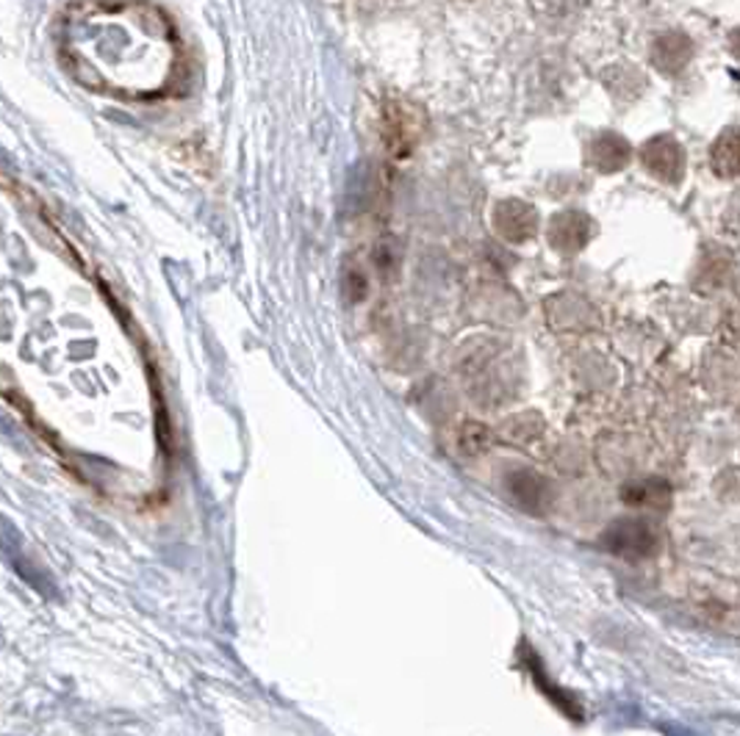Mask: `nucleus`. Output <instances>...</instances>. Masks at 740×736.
Returning a JSON list of instances; mask_svg holds the SVG:
<instances>
[{"label":"nucleus","mask_w":740,"mask_h":736,"mask_svg":"<svg viewBox=\"0 0 740 736\" xmlns=\"http://www.w3.org/2000/svg\"><path fill=\"white\" fill-rule=\"evenodd\" d=\"M661 532L646 518H619L599 534V545L608 554L626 562H644L661 554Z\"/></svg>","instance_id":"f257e3e1"},{"label":"nucleus","mask_w":740,"mask_h":736,"mask_svg":"<svg viewBox=\"0 0 740 736\" xmlns=\"http://www.w3.org/2000/svg\"><path fill=\"white\" fill-rule=\"evenodd\" d=\"M491 219H494L496 236L505 238L507 243H527L530 238L538 236V227H541L538 210L530 203H524V199L516 197L500 199L494 205V216Z\"/></svg>","instance_id":"7ed1b4c3"},{"label":"nucleus","mask_w":740,"mask_h":736,"mask_svg":"<svg viewBox=\"0 0 740 736\" xmlns=\"http://www.w3.org/2000/svg\"><path fill=\"white\" fill-rule=\"evenodd\" d=\"M710 166L723 181L740 177V126H732L718 133V139L710 148Z\"/></svg>","instance_id":"9d476101"},{"label":"nucleus","mask_w":740,"mask_h":736,"mask_svg":"<svg viewBox=\"0 0 740 736\" xmlns=\"http://www.w3.org/2000/svg\"><path fill=\"white\" fill-rule=\"evenodd\" d=\"M632 159V148L621 133L613 131H602L588 142L586 148V161L602 175H613V172H621Z\"/></svg>","instance_id":"0eeeda50"},{"label":"nucleus","mask_w":740,"mask_h":736,"mask_svg":"<svg viewBox=\"0 0 740 736\" xmlns=\"http://www.w3.org/2000/svg\"><path fill=\"white\" fill-rule=\"evenodd\" d=\"M547 238L560 256H577L593 238V219L582 210H560L549 219Z\"/></svg>","instance_id":"39448f33"},{"label":"nucleus","mask_w":740,"mask_h":736,"mask_svg":"<svg viewBox=\"0 0 740 736\" xmlns=\"http://www.w3.org/2000/svg\"><path fill=\"white\" fill-rule=\"evenodd\" d=\"M383 139H386L388 150L397 159L414 153L416 142L421 137V117L408 106V102H388L383 111Z\"/></svg>","instance_id":"20e7f679"},{"label":"nucleus","mask_w":740,"mask_h":736,"mask_svg":"<svg viewBox=\"0 0 740 736\" xmlns=\"http://www.w3.org/2000/svg\"><path fill=\"white\" fill-rule=\"evenodd\" d=\"M729 47H732V53H734V56L740 58V29L734 31L732 36H729Z\"/></svg>","instance_id":"ddd939ff"},{"label":"nucleus","mask_w":740,"mask_h":736,"mask_svg":"<svg viewBox=\"0 0 740 736\" xmlns=\"http://www.w3.org/2000/svg\"><path fill=\"white\" fill-rule=\"evenodd\" d=\"M650 58L663 75H677L694 58V42L685 34H679V31H666V34H661L652 42Z\"/></svg>","instance_id":"6e6552de"},{"label":"nucleus","mask_w":740,"mask_h":736,"mask_svg":"<svg viewBox=\"0 0 740 736\" xmlns=\"http://www.w3.org/2000/svg\"><path fill=\"white\" fill-rule=\"evenodd\" d=\"M505 494L511 496L513 505H518L522 510L533 512V516H544L549 510L555 499V487L553 481L544 479L541 474L530 468L513 470L505 481Z\"/></svg>","instance_id":"423d86ee"},{"label":"nucleus","mask_w":740,"mask_h":736,"mask_svg":"<svg viewBox=\"0 0 740 736\" xmlns=\"http://www.w3.org/2000/svg\"><path fill=\"white\" fill-rule=\"evenodd\" d=\"M588 7V0H530V9L538 18L569 20Z\"/></svg>","instance_id":"9b49d317"},{"label":"nucleus","mask_w":740,"mask_h":736,"mask_svg":"<svg viewBox=\"0 0 740 736\" xmlns=\"http://www.w3.org/2000/svg\"><path fill=\"white\" fill-rule=\"evenodd\" d=\"M641 164H644L646 172H650L652 177H657L661 183L677 186V183H683L688 159H685V150L677 139L668 137V133H661V137L650 139V142L641 148Z\"/></svg>","instance_id":"f03ea898"},{"label":"nucleus","mask_w":740,"mask_h":736,"mask_svg":"<svg viewBox=\"0 0 740 736\" xmlns=\"http://www.w3.org/2000/svg\"><path fill=\"white\" fill-rule=\"evenodd\" d=\"M621 499H624V505L639 507V510L663 512L672 507V487L663 479H635L624 485Z\"/></svg>","instance_id":"1a4fd4ad"},{"label":"nucleus","mask_w":740,"mask_h":736,"mask_svg":"<svg viewBox=\"0 0 740 736\" xmlns=\"http://www.w3.org/2000/svg\"><path fill=\"white\" fill-rule=\"evenodd\" d=\"M463 437H466V452L469 454H480L485 446H489V430H485L483 424H466V432H463Z\"/></svg>","instance_id":"f8f14e48"}]
</instances>
